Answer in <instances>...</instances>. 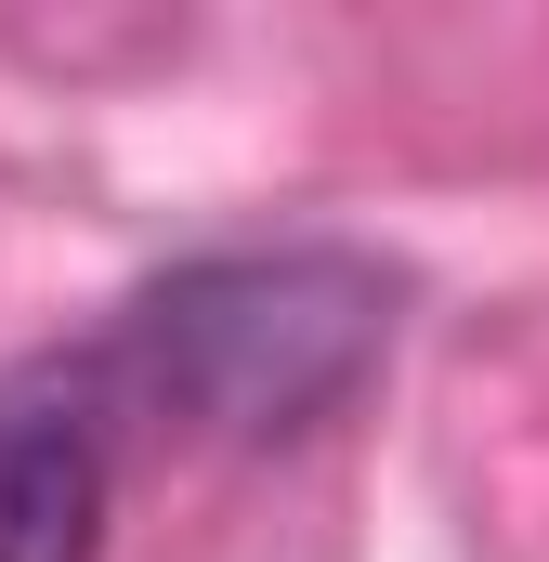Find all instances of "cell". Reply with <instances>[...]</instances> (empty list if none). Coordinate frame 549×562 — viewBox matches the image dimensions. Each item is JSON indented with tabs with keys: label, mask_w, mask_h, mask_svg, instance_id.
Wrapping results in <instances>:
<instances>
[{
	"label": "cell",
	"mask_w": 549,
	"mask_h": 562,
	"mask_svg": "<svg viewBox=\"0 0 549 562\" xmlns=\"http://www.w3.org/2000/svg\"><path fill=\"white\" fill-rule=\"evenodd\" d=\"M119 367L105 353H26L0 367V562H92L119 497Z\"/></svg>",
	"instance_id": "cell-2"
},
{
	"label": "cell",
	"mask_w": 549,
	"mask_h": 562,
	"mask_svg": "<svg viewBox=\"0 0 549 562\" xmlns=\"http://www.w3.org/2000/svg\"><path fill=\"white\" fill-rule=\"evenodd\" d=\"M380 340H393L380 262H354V249H210V262H170L119 314L105 367L132 406H157L183 431L288 445V431L340 419L367 393Z\"/></svg>",
	"instance_id": "cell-1"
}]
</instances>
